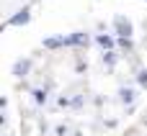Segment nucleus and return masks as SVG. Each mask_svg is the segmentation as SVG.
<instances>
[{
	"mask_svg": "<svg viewBox=\"0 0 147 136\" xmlns=\"http://www.w3.org/2000/svg\"><path fill=\"white\" fill-rule=\"evenodd\" d=\"M114 26H116V31H119L124 39H129V33H132V23H129L127 18H121V15H119V18L114 21Z\"/></svg>",
	"mask_w": 147,
	"mask_h": 136,
	"instance_id": "f257e3e1",
	"label": "nucleus"
},
{
	"mask_svg": "<svg viewBox=\"0 0 147 136\" xmlns=\"http://www.w3.org/2000/svg\"><path fill=\"white\" fill-rule=\"evenodd\" d=\"M28 18H31V15H28V10L23 8V10H18V13L8 21V26H23V23H28Z\"/></svg>",
	"mask_w": 147,
	"mask_h": 136,
	"instance_id": "f03ea898",
	"label": "nucleus"
},
{
	"mask_svg": "<svg viewBox=\"0 0 147 136\" xmlns=\"http://www.w3.org/2000/svg\"><path fill=\"white\" fill-rule=\"evenodd\" d=\"M67 44L83 46V44H88V36H85V33H72V36H67Z\"/></svg>",
	"mask_w": 147,
	"mask_h": 136,
	"instance_id": "7ed1b4c3",
	"label": "nucleus"
},
{
	"mask_svg": "<svg viewBox=\"0 0 147 136\" xmlns=\"http://www.w3.org/2000/svg\"><path fill=\"white\" fill-rule=\"evenodd\" d=\"M62 44H67V39H65V36H57V39H47V41H44V46H47V49H57V46H62Z\"/></svg>",
	"mask_w": 147,
	"mask_h": 136,
	"instance_id": "20e7f679",
	"label": "nucleus"
},
{
	"mask_svg": "<svg viewBox=\"0 0 147 136\" xmlns=\"http://www.w3.org/2000/svg\"><path fill=\"white\" fill-rule=\"evenodd\" d=\"M28 67H31V62H28V59L18 62V64H16V75H26V72H28Z\"/></svg>",
	"mask_w": 147,
	"mask_h": 136,
	"instance_id": "39448f33",
	"label": "nucleus"
},
{
	"mask_svg": "<svg viewBox=\"0 0 147 136\" xmlns=\"http://www.w3.org/2000/svg\"><path fill=\"white\" fill-rule=\"evenodd\" d=\"M98 44L109 49V46H114V39H111V36H98Z\"/></svg>",
	"mask_w": 147,
	"mask_h": 136,
	"instance_id": "423d86ee",
	"label": "nucleus"
},
{
	"mask_svg": "<svg viewBox=\"0 0 147 136\" xmlns=\"http://www.w3.org/2000/svg\"><path fill=\"white\" fill-rule=\"evenodd\" d=\"M121 98H124V103H132L134 93H132V90H121Z\"/></svg>",
	"mask_w": 147,
	"mask_h": 136,
	"instance_id": "0eeeda50",
	"label": "nucleus"
},
{
	"mask_svg": "<svg viewBox=\"0 0 147 136\" xmlns=\"http://www.w3.org/2000/svg\"><path fill=\"white\" fill-rule=\"evenodd\" d=\"M36 100H39V103H44V100H47V95H44L41 90H36Z\"/></svg>",
	"mask_w": 147,
	"mask_h": 136,
	"instance_id": "6e6552de",
	"label": "nucleus"
},
{
	"mask_svg": "<svg viewBox=\"0 0 147 136\" xmlns=\"http://www.w3.org/2000/svg\"><path fill=\"white\" fill-rule=\"evenodd\" d=\"M140 82H142V85L147 87V72H140Z\"/></svg>",
	"mask_w": 147,
	"mask_h": 136,
	"instance_id": "1a4fd4ad",
	"label": "nucleus"
}]
</instances>
